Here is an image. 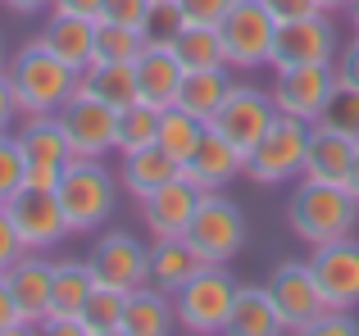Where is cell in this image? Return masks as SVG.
<instances>
[{
    "mask_svg": "<svg viewBox=\"0 0 359 336\" xmlns=\"http://www.w3.org/2000/svg\"><path fill=\"white\" fill-rule=\"evenodd\" d=\"M182 27H187V18H182V9H177V0H155L150 14H146V23H141V41L173 50V41L182 36Z\"/></svg>",
    "mask_w": 359,
    "mask_h": 336,
    "instance_id": "e575fe53",
    "label": "cell"
},
{
    "mask_svg": "<svg viewBox=\"0 0 359 336\" xmlns=\"http://www.w3.org/2000/svg\"><path fill=\"white\" fill-rule=\"evenodd\" d=\"M264 286H269V295H273V304H278L287 332H305L309 323L327 309V300H323V291H318V282H314V273H309L305 259H282Z\"/></svg>",
    "mask_w": 359,
    "mask_h": 336,
    "instance_id": "5bb4252c",
    "label": "cell"
},
{
    "mask_svg": "<svg viewBox=\"0 0 359 336\" xmlns=\"http://www.w3.org/2000/svg\"><path fill=\"white\" fill-rule=\"evenodd\" d=\"M96 277L87 259H55V286H50V314L46 318H82Z\"/></svg>",
    "mask_w": 359,
    "mask_h": 336,
    "instance_id": "4316f807",
    "label": "cell"
},
{
    "mask_svg": "<svg viewBox=\"0 0 359 336\" xmlns=\"http://www.w3.org/2000/svg\"><path fill=\"white\" fill-rule=\"evenodd\" d=\"M205 268V259L196 255L191 246H187V237H164V241H150V286H159V291L177 295L187 282H191L196 273Z\"/></svg>",
    "mask_w": 359,
    "mask_h": 336,
    "instance_id": "d4e9b609",
    "label": "cell"
},
{
    "mask_svg": "<svg viewBox=\"0 0 359 336\" xmlns=\"http://www.w3.org/2000/svg\"><path fill=\"white\" fill-rule=\"evenodd\" d=\"M182 177L187 182H196L201 191H223L228 182H237L245 177V150L237 141H228L223 132H205L201 146H196V155L182 164Z\"/></svg>",
    "mask_w": 359,
    "mask_h": 336,
    "instance_id": "ac0fdd59",
    "label": "cell"
},
{
    "mask_svg": "<svg viewBox=\"0 0 359 336\" xmlns=\"http://www.w3.org/2000/svg\"><path fill=\"white\" fill-rule=\"evenodd\" d=\"M269 96L278 105V114H291L300 123H318L327 109V100L337 96V64H296V69H273Z\"/></svg>",
    "mask_w": 359,
    "mask_h": 336,
    "instance_id": "ba28073f",
    "label": "cell"
},
{
    "mask_svg": "<svg viewBox=\"0 0 359 336\" xmlns=\"http://www.w3.org/2000/svg\"><path fill=\"white\" fill-rule=\"evenodd\" d=\"M232 5H237V0H177L187 23H205V27H219Z\"/></svg>",
    "mask_w": 359,
    "mask_h": 336,
    "instance_id": "ab89813d",
    "label": "cell"
},
{
    "mask_svg": "<svg viewBox=\"0 0 359 336\" xmlns=\"http://www.w3.org/2000/svg\"><path fill=\"white\" fill-rule=\"evenodd\" d=\"M341 41H337L332 14H309L291 18L278 27V46H273V69H296V64H332Z\"/></svg>",
    "mask_w": 359,
    "mask_h": 336,
    "instance_id": "9a60e30c",
    "label": "cell"
},
{
    "mask_svg": "<svg viewBox=\"0 0 359 336\" xmlns=\"http://www.w3.org/2000/svg\"><path fill=\"white\" fill-rule=\"evenodd\" d=\"M346 18H351V32L359 36V0H351V5H346Z\"/></svg>",
    "mask_w": 359,
    "mask_h": 336,
    "instance_id": "f907efd6",
    "label": "cell"
},
{
    "mask_svg": "<svg viewBox=\"0 0 359 336\" xmlns=\"http://www.w3.org/2000/svg\"><path fill=\"white\" fill-rule=\"evenodd\" d=\"M237 277L228 273V264H205L182 291L173 295V309H177V328L191 332V336H219L228 328V314L232 300H237Z\"/></svg>",
    "mask_w": 359,
    "mask_h": 336,
    "instance_id": "277c9868",
    "label": "cell"
},
{
    "mask_svg": "<svg viewBox=\"0 0 359 336\" xmlns=\"http://www.w3.org/2000/svg\"><path fill=\"white\" fill-rule=\"evenodd\" d=\"M337 82L341 87H351V91H359V36H351V41L337 50Z\"/></svg>",
    "mask_w": 359,
    "mask_h": 336,
    "instance_id": "7bdbcfd3",
    "label": "cell"
},
{
    "mask_svg": "<svg viewBox=\"0 0 359 336\" xmlns=\"http://www.w3.org/2000/svg\"><path fill=\"white\" fill-rule=\"evenodd\" d=\"M278 18L264 0H237L223 14L219 36L228 50V69H273V46H278Z\"/></svg>",
    "mask_w": 359,
    "mask_h": 336,
    "instance_id": "8992f818",
    "label": "cell"
},
{
    "mask_svg": "<svg viewBox=\"0 0 359 336\" xmlns=\"http://www.w3.org/2000/svg\"><path fill=\"white\" fill-rule=\"evenodd\" d=\"M223 332L228 336H278V332H287L269 286H237V300H232V314H228V328Z\"/></svg>",
    "mask_w": 359,
    "mask_h": 336,
    "instance_id": "484cf974",
    "label": "cell"
},
{
    "mask_svg": "<svg viewBox=\"0 0 359 336\" xmlns=\"http://www.w3.org/2000/svg\"><path fill=\"white\" fill-rule=\"evenodd\" d=\"M9 282V291H14L18 309H23L27 328H41L46 314H50V286H55V259H46L41 250H27L23 259H14V264L0 273Z\"/></svg>",
    "mask_w": 359,
    "mask_h": 336,
    "instance_id": "e0dca14e",
    "label": "cell"
},
{
    "mask_svg": "<svg viewBox=\"0 0 359 336\" xmlns=\"http://www.w3.org/2000/svg\"><path fill=\"white\" fill-rule=\"evenodd\" d=\"M168 332H177L173 295L150 282L128 291V300H123V336H168Z\"/></svg>",
    "mask_w": 359,
    "mask_h": 336,
    "instance_id": "7402d4cb",
    "label": "cell"
},
{
    "mask_svg": "<svg viewBox=\"0 0 359 336\" xmlns=\"http://www.w3.org/2000/svg\"><path fill=\"white\" fill-rule=\"evenodd\" d=\"M305 336H359V318L355 309H323L305 328Z\"/></svg>",
    "mask_w": 359,
    "mask_h": 336,
    "instance_id": "74e56055",
    "label": "cell"
},
{
    "mask_svg": "<svg viewBox=\"0 0 359 336\" xmlns=\"http://www.w3.org/2000/svg\"><path fill=\"white\" fill-rule=\"evenodd\" d=\"M118 173H109L105 160H69L60 173V195L64 214H69V232L73 237H87V232H100L109 223L118 204Z\"/></svg>",
    "mask_w": 359,
    "mask_h": 336,
    "instance_id": "3957f363",
    "label": "cell"
},
{
    "mask_svg": "<svg viewBox=\"0 0 359 336\" xmlns=\"http://www.w3.org/2000/svg\"><path fill=\"white\" fill-rule=\"evenodd\" d=\"M187 246L205 259V264H232L245 250V214L237 200L223 191H205L187 227Z\"/></svg>",
    "mask_w": 359,
    "mask_h": 336,
    "instance_id": "52a82bcc",
    "label": "cell"
},
{
    "mask_svg": "<svg viewBox=\"0 0 359 336\" xmlns=\"http://www.w3.org/2000/svg\"><path fill=\"white\" fill-rule=\"evenodd\" d=\"M5 64H9V55H5V36H0V73H5Z\"/></svg>",
    "mask_w": 359,
    "mask_h": 336,
    "instance_id": "f5cc1de1",
    "label": "cell"
},
{
    "mask_svg": "<svg viewBox=\"0 0 359 336\" xmlns=\"http://www.w3.org/2000/svg\"><path fill=\"white\" fill-rule=\"evenodd\" d=\"M346 191L359 200V150H355V164H351V177H346Z\"/></svg>",
    "mask_w": 359,
    "mask_h": 336,
    "instance_id": "681fc988",
    "label": "cell"
},
{
    "mask_svg": "<svg viewBox=\"0 0 359 336\" xmlns=\"http://www.w3.org/2000/svg\"><path fill=\"white\" fill-rule=\"evenodd\" d=\"M150 5L155 0H105V9H100V23H123V27H141L150 14Z\"/></svg>",
    "mask_w": 359,
    "mask_h": 336,
    "instance_id": "f35d334b",
    "label": "cell"
},
{
    "mask_svg": "<svg viewBox=\"0 0 359 336\" xmlns=\"http://www.w3.org/2000/svg\"><path fill=\"white\" fill-rule=\"evenodd\" d=\"M87 264H91L96 286H114V291L128 295L150 277V246L141 237H132V232H100L91 241Z\"/></svg>",
    "mask_w": 359,
    "mask_h": 336,
    "instance_id": "8fae6325",
    "label": "cell"
},
{
    "mask_svg": "<svg viewBox=\"0 0 359 336\" xmlns=\"http://www.w3.org/2000/svg\"><path fill=\"white\" fill-rule=\"evenodd\" d=\"M146 41H141V27H123V23H100L96 27V55L91 64H137Z\"/></svg>",
    "mask_w": 359,
    "mask_h": 336,
    "instance_id": "d6a6232c",
    "label": "cell"
},
{
    "mask_svg": "<svg viewBox=\"0 0 359 336\" xmlns=\"http://www.w3.org/2000/svg\"><path fill=\"white\" fill-rule=\"evenodd\" d=\"M205 132H210V123H205V118H196V114H187L182 105L159 109V136H155V141L164 146V150L173 155L177 164H187V160H191Z\"/></svg>",
    "mask_w": 359,
    "mask_h": 336,
    "instance_id": "f546056e",
    "label": "cell"
},
{
    "mask_svg": "<svg viewBox=\"0 0 359 336\" xmlns=\"http://www.w3.org/2000/svg\"><path fill=\"white\" fill-rule=\"evenodd\" d=\"M18 146H23V160L27 164H50V168H64L73 160V146L60 127V114H23L14 127Z\"/></svg>",
    "mask_w": 359,
    "mask_h": 336,
    "instance_id": "cb8c5ba5",
    "label": "cell"
},
{
    "mask_svg": "<svg viewBox=\"0 0 359 336\" xmlns=\"http://www.w3.org/2000/svg\"><path fill=\"white\" fill-rule=\"evenodd\" d=\"M0 5H5L9 14H18V18H36V14H50L55 0H0Z\"/></svg>",
    "mask_w": 359,
    "mask_h": 336,
    "instance_id": "7dc6e473",
    "label": "cell"
},
{
    "mask_svg": "<svg viewBox=\"0 0 359 336\" xmlns=\"http://www.w3.org/2000/svg\"><path fill=\"white\" fill-rule=\"evenodd\" d=\"M309 273L323 291L327 309H359V241L341 237L327 246H309Z\"/></svg>",
    "mask_w": 359,
    "mask_h": 336,
    "instance_id": "4fadbf2b",
    "label": "cell"
},
{
    "mask_svg": "<svg viewBox=\"0 0 359 336\" xmlns=\"http://www.w3.org/2000/svg\"><path fill=\"white\" fill-rule=\"evenodd\" d=\"M159 136V109H150L146 100L118 109V132H114V155H132L141 146H150Z\"/></svg>",
    "mask_w": 359,
    "mask_h": 336,
    "instance_id": "1f68e13d",
    "label": "cell"
},
{
    "mask_svg": "<svg viewBox=\"0 0 359 336\" xmlns=\"http://www.w3.org/2000/svg\"><path fill=\"white\" fill-rule=\"evenodd\" d=\"M309 132L314 123H300L291 114H278L273 127L245 150V177L259 186H282L291 177L305 173V150H309Z\"/></svg>",
    "mask_w": 359,
    "mask_h": 336,
    "instance_id": "5b68a950",
    "label": "cell"
},
{
    "mask_svg": "<svg viewBox=\"0 0 359 336\" xmlns=\"http://www.w3.org/2000/svg\"><path fill=\"white\" fill-rule=\"evenodd\" d=\"M60 127H64V136H69V146H73V160H105V155L114 150L118 109L78 87L60 105Z\"/></svg>",
    "mask_w": 359,
    "mask_h": 336,
    "instance_id": "9c48e42d",
    "label": "cell"
},
{
    "mask_svg": "<svg viewBox=\"0 0 359 336\" xmlns=\"http://www.w3.org/2000/svg\"><path fill=\"white\" fill-rule=\"evenodd\" d=\"M355 150H359L355 136L337 132V127L314 123V132H309V150H305V173H300V177H309V182H337V186H346L351 164H355Z\"/></svg>",
    "mask_w": 359,
    "mask_h": 336,
    "instance_id": "ffe728a7",
    "label": "cell"
},
{
    "mask_svg": "<svg viewBox=\"0 0 359 336\" xmlns=\"http://www.w3.org/2000/svg\"><path fill=\"white\" fill-rule=\"evenodd\" d=\"M27 186V160H23V146H18L14 132L0 136V204H9L18 191Z\"/></svg>",
    "mask_w": 359,
    "mask_h": 336,
    "instance_id": "d590c367",
    "label": "cell"
},
{
    "mask_svg": "<svg viewBox=\"0 0 359 336\" xmlns=\"http://www.w3.org/2000/svg\"><path fill=\"white\" fill-rule=\"evenodd\" d=\"M173 177H182V164H177L159 141L141 146V150H132V155H118V182H123V191H128L132 200L159 191V186L173 182Z\"/></svg>",
    "mask_w": 359,
    "mask_h": 336,
    "instance_id": "44dd1931",
    "label": "cell"
},
{
    "mask_svg": "<svg viewBox=\"0 0 359 336\" xmlns=\"http://www.w3.org/2000/svg\"><path fill=\"white\" fill-rule=\"evenodd\" d=\"M96 27H100V18H78V14L50 9L46 23H41V32H36V41H41L50 55H60L64 64L87 69L91 55H96Z\"/></svg>",
    "mask_w": 359,
    "mask_h": 336,
    "instance_id": "d6986e66",
    "label": "cell"
},
{
    "mask_svg": "<svg viewBox=\"0 0 359 336\" xmlns=\"http://www.w3.org/2000/svg\"><path fill=\"white\" fill-rule=\"evenodd\" d=\"M18 332H27V318H23V309H18L9 282L0 277V336H18Z\"/></svg>",
    "mask_w": 359,
    "mask_h": 336,
    "instance_id": "b9f144b4",
    "label": "cell"
},
{
    "mask_svg": "<svg viewBox=\"0 0 359 336\" xmlns=\"http://www.w3.org/2000/svg\"><path fill=\"white\" fill-rule=\"evenodd\" d=\"M173 55H177V64H182L187 73L191 69H223V64H228L219 27H205V23H187L182 36L173 41Z\"/></svg>",
    "mask_w": 359,
    "mask_h": 336,
    "instance_id": "4dcf8cb0",
    "label": "cell"
},
{
    "mask_svg": "<svg viewBox=\"0 0 359 336\" xmlns=\"http://www.w3.org/2000/svg\"><path fill=\"white\" fill-rule=\"evenodd\" d=\"M282 214H287L291 237L305 241V246H327V241L355 237V227H359V200L337 182L300 177Z\"/></svg>",
    "mask_w": 359,
    "mask_h": 336,
    "instance_id": "6da1fadb",
    "label": "cell"
},
{
    "mask_svg": "<svg viewBox=\"0 0 359 336\" xmlns=\"http://www.w3.org/2000/svg\"><path fill=\"white\" fill-rule=\"evenodd\" d=\"M123 300L128 295L114 286H96L82 309V332L87 336H123Z\"/></svg>",
    "mask_w": 359,
    "mask_h": 336,
    "instance_id": "836d02e7",
    "label": "cell"
},
{
    "mask_svg": "<svg viewBox=\"0 0 359 336\" xmlns=\"http://www.w3.org/2000/svg\"><path fill=\"white\" fill-rule=\"evenodd\" d=\"M201 186L187 182V177H173V182H164L159 191L141 195V223H146L150 241H164V237H187V227H191V214L196 204H201Z\"/></svg>",
    "mask_w": 359,
    "mask_h": 336,
    "instance_id": "2e32d148",
    "label": "cell"
},
{
    "mask_svg": "<svg viewBox=\"0 0 359 336\" xmlns=\"http://www.w3.org/2000/svg\"><path fill=\"white\" fill-rule=\"evenodd\" d=\"M273 118H278V105H273L269 91L255 87V82H232V91L223 96V105H219V114L210 118V127L223 132L228 141H237L241 150H250L273 127Z\"/></svg>",
    "mask_w": 359,
    "mask_h": 336,
    "instance_id": "7c38bea8",
    "label": "cell"
},
{
    "mask_svg": "<svg viewBox=\"0 0 359 336\" xmlns=\"http://www.w3.org/2000/svg\"><path fill=\"white\" fill-rule=\"evenodd\" d=\"M5 209H9V218H14V227H18V237H23L27 250L50 255V250H60L64 241L73 237L69 232V214H64L60 195H55L50 186H23Z\"/></svg>",
    "mask_w": 359,
    "mask_h": 336,
    "instance_id": "30bf717a",
    "label": "cell"
},
{
    "mask_svg": "<svg viewBox=\"0 0 359 336\" xmlns=\"http://www.w3.org/2000/svg\"><path fill=\"white\" fill-rule=\"evenodd\" d=\"M232 91V78H228V64L223 69H191L182 73V87H177V105L187 109V114L205 118L210 123L214 114H219L223 96Z\"/></svg>",
    "mask_w": 359,
    "mask_h": 336,
    "instance_id": "83f0119b",
    "label": "cell"
},
{
    "mask_svg": "<svg viewBox=\"0 0 359 336\" xmlns=\"http://www.w3.org/2000/svg\"><path fill=\"white\" fill-rule=\"evenodd\" d=\"M60 173L64 168H50V164H27V186H60Z\"/></svg>",
    "mask_w": 359,
    "mask_h": 336,
    "instance_id": "c3c4849f",
    "label": "cell"
},
{
    "mask_svg": "<svg viewBox=\"0 0 359 336\" xmlns=\"http://www.w3.org/2000/svg\"><path fill=\"white\" fill-rule=\"evenodd\" d=\"M27 255V246H23V237H18V227H14V218H9V209L0 204V273H5L14 259H23Z\"/></svg>",
    "mask_w": 359,
    "mask_h": 336,
    "instance_id": "60d3db41",
    "label": "cell"
},
{
    "mask_svg": "<svg viewBox=\"0 0 359 336\" xmlns=\"http://www.w3.org/2000/svg\"><path fill=\"white\" fill-rule=\"evenodd\" d=\"M323 127H337V132H346V136H355L359 141V91L351 87H337V96L327 100V109H323V118H318Z\"/></svg>",
    "mask_w": 359,
    "mask_h": 336,
    "instance_id": "8d00e7d4",
    "label": "cell"
},
{
    "mask_svg": "<svg viewBox=\"0 0 359 336\" xmlns=\"http://www.w3.org/2000/svg\"><path fill=\"white\" fill-rule=\"evenodd\" d=\"M50 9H60V14H78V18H100L105 0H55Z\"/></svg>",
    "mask_w": 359,
    "mask_h": 336,
    "instance_id": "bcb514c9",
    "label": "cell"
},
{
    "mask_svg": "<svg viewBox=\"0 0 359 336\" xmlns=\"http://www.w3.org/2000/svg\"><path fill=\"white\" fill-rule=\"evenodd\" d=\"M18 118H23V114H18L14 87H9V78L0 73V136H5V132H14V127H18Z\"/></svg>",
    "mask_w": 359,
    "mask_h": 336,
    "instance_id": "f6af8a7d",
    "label": "cell"
},
{
    "mask_svg": "<svg viewBox=\"0 0 359 336\" xmlns=\"http://www.w3.org/2000/svg\"><path fill=\"white\" fill-rule=\"evenodd\" d=\"M5 78H9V87H14L18 114H60V105L78 91L82 69L64 64L60 55H50L32 36L18 55H9Z\"/></svg>",
    "mask_w": 359,
    "mask_h": 336,
    "instance_id": "7a4b0ae2",
    "label": "cell"
},
{
    "mask_svg": "<svg viewBox=\"0 0 359 336\" xmlns=\"http://www.w3.org/2000/svg\"><path fill=\"white\" fill-rule=\"evenodd\" d=\"M182 64H177L173 50H164V46H146L137 59V91L141 100H146L150 109H168L177 105V87H182Z\"/></svg>",
    "mask_w": 359,
    "mask_h": 336,
    "instance_id": "603a6c76",
    "label": "cell"
},
{
    "mask_svg": "<svg viewBox=\"0 0 359 336\" xmlns=\"http://www.w3.org/2000/svg\"><path fill=\"white\" fill-rule=\"evenodd\" d=\"M264 5L273 9V18H278V23H291V18H309V14H327L318 0H264Z\"/></svg>",
    "mask_w": 359,
    "mask_h": 336,
    "instance_id": "ee69618b",
    "label": "cell"
},
{
    "mask_svg": "<svg viewBox=\"0 0 359 336\" xmlns=\"http://www.w3.org/2000/svg\"><path fill=\"white\" fill-rule=\"evenodd\" d=\"M318 5H323L327 14H346V5H351V0H318Z\"/></svg>",
    "mask_w": 359,
    "mask_h": 336,
    "instance_id": "816d5d0a",
    "label": "cell"
},
{
    "mask_svg": "<svg viewBox=\"0 0 359 336\" xmlns=\"http://www.w3.org/2000/svg\"><path fill=\"white\" fill-rule=\"evenodd\" d=\"M82 91H91L96 100H105V105L114 109H128L141 100L137 91V64H87L82 69Z\"/></svg>",
    "mask_w": 359,
    "mask_h": 336,
    "instance_id": "f1b7e54d",
    "label": "cell"
}]
</instances>
